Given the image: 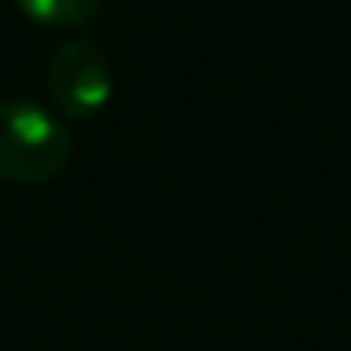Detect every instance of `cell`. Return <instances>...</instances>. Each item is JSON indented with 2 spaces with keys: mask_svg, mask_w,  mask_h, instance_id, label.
<instances>
[{
  "mask_svg": "<svg viewBox=\"0 0 351 351\" xmlns=\"http://www.w3.org/2000/svg\"><path fill=\"white\" fill-rule=\"evenodd\" d=\"M69 128L35 100H0V180L42 186L69 165Z\"/></svg>",
  "mask_w": 351,
  "mask_h": 351,
  "instance_id": "6da1fadb",
  "label": "cell"
},
{
  "mask_svg": "<svg viewBox=\"0 0 351 351\" xmlns=\"http://www.w3.org/2000/svg\"><path fill=\"white\" fill-rule=\"evenodd\" d=\"M45 86L62 117H73V121L97 117L114 97L110 62L93 42L73 38L52 56Z\"/></svg>",
  "mask_w": 351,
  "mask_h": 351,
  "instance_id": "7a4b0ae2",
  "label": "cell"
},
{
  "mask_svg": "<svg viewBox=\"0 0 351 351\" xmlns=\"http://www.w3.org/2000/svg\"><path fill=\"white\" fill-rule=\"evenodd\" d=\"M14 4L35 25L69 32V28H83L97 21L100 11L107 8V0H14Z\"/></svg>",
  "mask_w": 351,
  "mask_h": 351,
  "instance_id": "3957f363",
  "label": "cell"
}]
</instances>
